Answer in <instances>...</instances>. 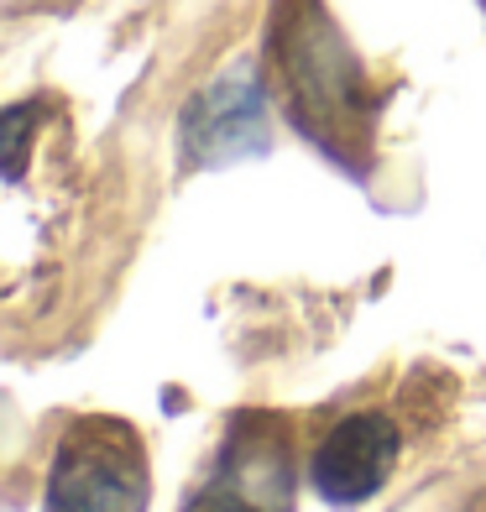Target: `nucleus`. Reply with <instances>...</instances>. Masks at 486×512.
Segmentation results:
<instances>
[{"label":"nucleus","mask_w":486,"mask_h":512,"mask_svg":"<svg viewBox=\"0 0 486 512\" xmlns=\"http://www.w3.org/2000/svg\"><path fill=\"white\" fill-rule=\"evenodd\" d=\"M152 502V471L147 450L126 418L84 413L63 429L42 512H147Z\"/></svg>","instance_id":"nucleus-1"},{"label":"nucleus","mask_w":486,"mask_h":512,"mask_svg":"<svg viewBox=\"0 0 486 512\" xmlns=\"http://www.w3.org/2000/svg\"><path fill=\"white\" fill-rule=\"evenodd\" d=\"M298 471L293 434L272 413H246L225 434V450L189 512H293Z\"/></svg>","instance_id":"nucleus-2"},{"label":"nucleus","mask_w":486,"mask_h":512,"mask_svg":"<svg viewBox=\"0 0 486 512\" xmlns=\"http://www.w3.org/2000/svg\"><path fill=\"white\" fill-rule=\"evenodd\" d=\"M178 147L194 168H225L241 157H262L272 147L267 89L257 63L241 58L220 79H210L178 115Z\"/></svg>","instance_id":"nucleus-3"},{"label":"nucleus","mask_w":486,"mask_h":512,"mask_svg":"<svg viewBox=\"0 0 486 512\" xmlns=\"http://www.w3.org/2000/svg\"><path fill=\"white\" fill-rule=\"evenodd\" d=\"M398 455H403L398 424H392L387 413L366 408V413L340 418V424L319 439V450L309 460V481L330 507H361L392 481Z\"/></svg>","instance_id":"nucleus-4"},{"label":"nucleus","mask_w":486,"mask_h":512,"mask_svg":"<svg viewBox=\"0 0 486 512\" xmlns=\"http://www.w3.org/2000/svg\"><path fill=\"white\" fill-rule=\"evenodd\" d=\"M32 110L37 105H11L6 110V178L16 183L21 178V168H27V136H32Z\"/></svg>","instance_id":"nucleus-5"}]
</instances>
